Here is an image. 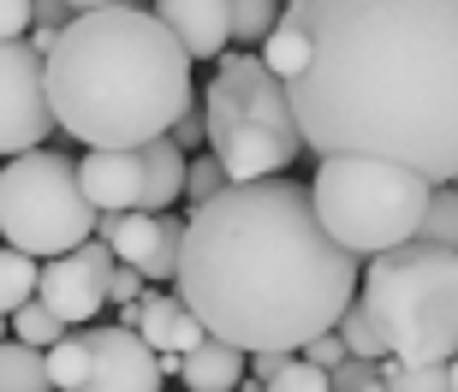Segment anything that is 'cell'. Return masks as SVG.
I'll list each match as a JSON object with an SVG mask.
<instances>
[{
    "label": "cell",
    "mask_w": 458,
    "mask_h": 392,
    "mask_svg": "<svg viewBox=\"0 0 458 392\" xmlns=\"http://www.w3.org/2000/svg\"><path fill=\"white\" fill-rule=\"evenodd\" d=\"M310 60L292 107L316 154L458 179V0H298Z\"/></svg>",
    "instance_id": "1"
},
{
    "label": "cell",
    "mask_w": 458,
    "mask_h": 392,
    "mask_svg": "<svg viewBox=\"0 0 458 392\" xmlns=\"http://www.w3.org/2000/svg\"><path fill=\"white\" fill-rule=\"evenodd\" d=\"M363 286L352 256L316 214L298 179H233L215 203L191 208L173 291L191 315L238 351H304L345 315Z\"/></svg>",
    "instance_id": "2"
},
{
    "label": "cell",
    "mask_w": 458,
    "mask_h": 392,
    "mask_svg": "<svg viewBox=\"0 0 458 392\" xmlns=\"http://www.w3.org/2000/svg\"><path fill=\"white\" fill-rule=\"evenodd\" d=\"M185 42L143 6L78 13L48 48V102L84 149H143L173 131L191 96Z\"/></svg>",
    "instance_id": "3"
},
{
    "label": "cell",
    "mask_w": 458,
    "mask_h": 392,
    "mask_svg": "<svg viewBox=\"0 0 458 392\" xmlns=\"http://www.w3.org/2000/svg\"><path fill=\"white\" fill-rule=\"evenodd\" d=\"M357 297L387 333L399 363H453L458 357V250L446 244H393L363 262Z\"/></svg>",
    "instance_id": "4"
},
{
    "label": "cell",
    "mask_w": 458,
    "mask_h": 392,
    "mask_svg": "<svg viewBox=\"0 0 458 392\" xmlns=\"http://www.w3.org/2000/svg\"><path fill=\"white\" fill-rule=\"evenodd\" d=\"M203 113H208V149L221 154V167L233 179H274L304 154L292 84L262 60V48H238L215 60Z\"/></svg>",
    "instance_id": "5"
},
{
    "label": "cell",
    "mask_w": 458,
    "mask_h": 392,
    "mask_svg": "<svg viewBox=\"0 0 458 392\" xmlns=\"http://www.w3.org/2000/svg\"><path fill=\"white\" fill-rule=\"evenodd\" d=\"M310 196H316V214H322L327 232L352 256L369 262L393 244L417 238L435 185L423 172L375 161V154H322V167L310 179Z\"/></svg>",
    "instance_id": "6"
},
{
    "label": "cell",
    "mask_w": 458,
    "mask_h": 392,
    "mask_svg": "<svg viewBox=\"0 0 458 392\" xmlns=\"http://www.w3.org/2000/svg\"><path fill=\"white\" fill-rule=\"evenodd\" d=\"M102 208L89 203L78 161L54 149H24L0 167V238L18 244L24 256L48 262L96 238Z\"/></svg>",
    "instance_id": "7"
},
{
    "label": "cell",
    "mask_w": 458,
    "mask_h": 392,
    "mask_svg": "<svg viewBox=\"0 0 458 392\" xmlns=\"http://www.w3.org/2000/svg\"><path fill=\"white\" fill-rule=\"evenodd\" d=\"M54 392H161L167 363L137 327L84 321L48 351Z\"/></svg>",
    "instance_id": "8"
},
{
    "label": "cell",
    "mask_w": 458,
    "mask_h": 392,
    "mask_svg": "<svg viewBox=\"0 0 458 392\" xmlns=\"http://www.w3.org/2000/svg\"><path fill=\"white\" fill-rule=\"evenodd\" d=\"M60 131L48 102V54L30 36H0V161L42 149Z\"/></svg>",
    "instance_id": "9"
},
{
    "label": "cell",
    "mask_w": 458,
    "mask_h": 392,
    "mask_svg": "<svg viewBox=\"0 0 458 392\" xmlns=\"http://www.w3.org/2000/svg\"><path fill=\"white\" fill-rule=\"evenodd\" d=\"M185 226L179 214H149V208H119L96 221V238L114 244L119 262H131L149 286H173L179 279V256H185Z\"/></svg>",
    "instance_id": "10"
},
{
    "label": "cell",
    "mask_w": 458,
    "mask_h": 392,
    "mask_svg": "<svg viewBox=\"0 0 458 392\" xmlns=\"http://www.w3.org/2000/svg\"><path fill=\"white\" fill-rule=\"evenodd\" d=\"M36 297H42L66 327L102 321V309H107V268H96L84 250L48 256V262H42V279H36Z\"/></svg>",
    "instance_id": "11"
},
{
    "label": "cell",
    "mask_w": 458,
    "mask_h": 392,
    "mask_svg": "<svg viewBox=\"0 0 458 392\" xmlns=\"http://www.w3.org/2000/svg\"><path fill=\"white\" fill-rule=\"evenodd\" d=\"M155 18L185 42L191 60H221L233 48V0H155Z\"/></svg>",
    "instance_id": "12"
},
{
    "label": "cell",
    "mask_w": 458,
    "mask_h": 392,
    "mask_svg": "<svg viewBox=\"0 0 458 392\" xmlns=\"http://www.w3.org/2000/svg\"><path fill=\"white\" fill-rule=\"evenodd\" d=\"M78 179L102 214L143 208V149H89L78 161Z\"/></svg>",
    "instance_id": "13"
},
{
    "label": "cell",
    "mask_w": 458,
    "mask_h": 392,
    "mask_svg": "<svg viewBox=\"0 0 458 392\" xmlns=\"http://www.w3.org/2000/svg\"><path fill=\"white\" fill-rule=\"evenodd\" d=\"M137 333H143L155 351H179V357H185L191 345L208 339V327L191 315V304L179 291H143V321H137Z\"/></svg>",
    "instance_id": "14"
},
{
    "label": "cell",
    "mask_w": 458,
    "mask_h": 392,
    "mask_svg": "<svg viewBox=\"0 0 458 392\" xmlns=\"http://www.w3.org/2000/svg\"><path fill=\"white\" fill-rule=\"evenodd\" d=\"M244 375H250V351H238V345L215 339V333L179 357V380H185L191 392H238Z\"/></svg>",
    "instance_id": "15"
},
{
    "label": "cell",
    "mask_w": 458,
    "mask_h": 392,
    "mask_svg": "<svg viewBox=\"0 0 458 392\" xmlns=\"http://www.w3.org/2000/svg\"><path fill=\"white\" fill-rule=\"evenodd\" d=\"M185 179H191V154L173 143V131L143 143V208L167 214L173 203H185Z\"/></svg>",
    "instance_id": "16"
},
{
    "label": "cell",
    "mask_w": 458,
    "mask_h": 392,
    "mask_svg": "<svg viewBox=\"0 0 458 392\" xmlns=\"http://www.w3.org/2000/svg\"><path fill=\"white\" fill-rule=\"evenodd\" d=\"M0 392H54L48 351L24 339H0Z\"/></svg>",
    "instance_id": "17"
},
{
    "label": "cell",
    "mask_w": 458,
    "mask_h": 392,
    "mask_svg": "<svg viewBox=\"0 0 458 392\" xmlns=\"http://www.w3.org/2000/svg\"><path fill=\"white\" fill-rule=\"evenodd\" d=\"M262 60H268V66L280 71L286 84L298 78V71H304V60H310V36H304V24H298V13H292V6H286V18L274 24V36L262 42Z\"/></svg>",
    "instance_id": "18"
},
{
    "label": "cell",
    "mask_w": 458,
    "mask_h": 392,
    "mask_svg": "<svg viewBox=\"0 0 458 392\" xmlns=\"http://www.w3.org/2000/svg\"><path fill=\"white\" fill-rule=\"evenodd\" d=\"M334 327H340V339L352 345V357H369V363H387L393 357V351H387V333H381V321L369 315V304H363V297H352V304H345V315Z\"/></svg>",
    "instance_id": "19"
},
{
    "label": "cell",
    "mask_w": 458,
    "mask_h": 392,
    "mask_svg": "<svg viewBox=\"0 0 458 392\" xmlns=\"http://www.w3.org/2000/svg\"><path fill=\"white\" fill-rule=\"evenodd\" d=\"M36 279H42V262L24 256L18 244H0V309H6V315L36 297Z\"/></svg>",
    "instance_id": "20"
},
{
    "label": "cell",
    "mask_w": 458,
    "mask_h": 392,
    "mask_svg": "<svg viewBox=\"0 0 458 392\" xmlns=\"http://www.w3.org/2000/svg\"><path fill=\"white\" fill-rule=\"evenodd\" d=\"M280 18H286V0H233V42L238 48H262Z\"/></svg>",
    "instance_id": "21"
},
{
    "label": "cell",
    "mask_w": 458,
    "mask_h": 392,
    "mask_svg": "<svg viewBox=\"0 0 458 392\" xmlns=\"http://www.w3.org/2000/svg\"><path fill=\"white\" fill-rule=\"evenodd\" d=\"M66 333H72V327L60 321V315H54L42 297H30V304H18V309H13V339H24V345H42V351H54V345L66 339Z\"/></svg>",
    "instance_id": "22"
},
{
    "label": "cell",
    "mask_w": 458,
    "mask_h": 392,
    "mask_svg": "<svg viewBox=\"0 0 458 392\" xmlns=\"http://www.w3.org/2000/svg\"><path fill=\"white\" fill-rule=\"evenodd\" d=\"M381 375H387V392H453L446 363H399V357H387Z\"/></svg>",
    "instance_id": "23"
},
{
    "label": "cell",
    "mask_w": 458,
    "mask_h": 392,
    "mask_svg": "<svg viewBox=\"0 0 458 392\" xmlns=\"http://www.w3.org/2000/svg\"><path fill=\"white\" fill-rule=\"evenodd\" d=\"M417 238L458 250V185H435V196H428V214H423V226H417Z\"/></svg>",
    "instance_id": "24"
},
{
    "label": "cell",
    "mask_w": 458,
    "mask_h": 392,
    "mask_svg": "<svg viewBox=\"0 0 458 392\" xmlns=\"http://www.w3.org/2000/svg\"><path fill=\"white\" fill-rule=\"evenodd\" d=\"M233 185V172L221 167V154L215 149H203V154H191V179H185V203L191 208H203V203H215L221 190Z\"/></svg>",
    "instance_id": "25"
},
{
    "label": "cell",
    "mask_w": 458,
    "mask_h": 392,
    "mask_svg": "<svg viewBox=\"0 0 458 392\" xmlns=\"http://www.w3.org/2000/svg\"><path fill=\"white\" fill-rule=\"evenodd\" d=\"M262 392H334V380H327V369H316L304 351H292L286 369L274 380H262Z\"/></svg>",
    "instance_id": "26"
},
{
    "label": "cell",
    "mask_w": 458,
    "mask_h": 392,
    "mask_svg": "<svg viewBox=\"0 0 458 392\" xmlns=\"http://www.w3.org/2000/svg\"><path fill=\"white\" fill-rule=\"evenodd\" d=\"M334 392H387V375H381V363L369 357H345L340 369H327Z\"/></svg>",
    "instance_id": "27"
},
{
    "label": "cell",
    "mask_w": 458,
    "mask_h": 392,
    "mask_svg": "<svg viewBox=\"0 0 458 392\" xmlns=\"http://www.w3.org/2000/svg\"><path fill=\"white\" fill-rule=\"evenodd\" d=\"M173 143H179L185 154H203V149H208V113H203L197 102L179 113V125H173Z\"/></svg>",
    "instance_id": "28"
},
{
    "label": "cell",
    "mask_w": 458,
    "mask_h": 392,
    "mask_svg": "<svg viewBox=\"0 0 458 392\" xmlns=\"http://www.w3.org/2000/svg\"><path fill=\"white\" fill-rule=\"evenodd\" d=\"M304 357L316 363V369H340V363L352 357V345L340 339V327H327V333H316V339L304 345Z\"/></svg>",
    "instance_id": "29"
},
{
    "label": "cell",
    "mask_w": 458,
    "mask_h": 392,
    "mask_svg": "<svg viewBox=\"0 0 458 392\" xmlns=\"http://www.w3.org/2000/svg\"><path fill=\"white\" fill-rule=\"evenodd\" d=\"M36 0H0V36H30Z\"/></svg>",
    "instance_id": "30"
},
{
    "label": "cell",
    "mask_w": 458,
    "mask_h": 392,
    "mask_svg": "<svg viewBox=\"0 0 458 392\" xmlns=\"http://www.w3.org/2000/svg\"><path fill=\"white\" fill-rule=\"evenodd\" d=\"M72 18H78V13H72L66 0H36V24H42V30H66ZM36 24H30V30H36Z\"/></svg>",
    "instance_id": "31"
},
{
    "label": "cell",
    "mask_w": 458,
    "mask_h": 392,
    "mask_svg": "<svg viewBox=\"0 0 458 392\" xmlns=\"http://www.w3.org/2000/svg\"><path fill=\"white\" fill-rule=\"evenodd\" d=\"M286 363H292V351H250V375L256 380H274Z\"/></svg>",
    "instance_id": "32"
},
{
    "label": "cell",
    "mask_w": 458,
    "mask_h": 392,
    "mask_svg": "<svg viewBox=\"0 0 458 392\" xmlns=\"http://www.w3.org/2000/svg\"><path fill=\"white\" fill-rule=\"evenodd\" d=\"M72 13H102V6H137V0H66Z\"/></svg>",
    "instance_id": "33"
},
{
    "label": "cell",
    "mask_w": 458,
    "mask_h": 392,
    "mask_svg": "<svg viewBox=\"0 0 458 392\" xmlns=\"http://www.w3.org/2000/svg\"><path fill=\"white\" fill-rule=\"evenodd\" d=\"M6 327H13V315H6V309H0V339H13V333H6Z\"/></svg>",
    "instance_id": "34"
},
{
    "label": "cell",
    "mask_w": 458,
    "mask_h": 392,
    "mask_svg": "<svg viewBox=\"0 0 458 392\" xmlns=\"http://www.w3.org/2000/svg\"><path fill=\"white\" fill-rule=\"evenodd\" d=\"M446 375H453V392H458V357H453V363H446Z\"/></svg>",
    "instance_id": "35"
},
{
    "label": "cell",
    "mask_w": 458,
    "mask_h": 392,
    "mask_svg": "<svg viewBox=\"0 0 458 392\" xmlns=\"http://www.w3.org/2000/svg\"><path fill=\"white\" fill-rule=\"evenodd\" d=\"M286 6H298V0H286Z\"/></svg>",
    "instance_id": "36"
},
{
    "label": "cell",
    "mask_w": 458,
    "mask_h": 392,
    "mask_svg": "<svg viewBox=\"0 0 458 392\" xmlns=\"http://www.w3.org/2000/svg\"><path fill=\"white\" fill-rule=\"evenodd\" d=\"M0 244H6V238H0Z\"/></svg>",
    "instance_id": "37"
},
{
    "label": "cell",
    "mask_w": 458,
    "mask_h": 392,
    "mask_svg": "<svg viewBox=\"0 0 458 392\" xmlns=\"http://www.w3.org/2000/svg\"><path fill=\"white\" fill-rule=\"evenodd\" d=\"M453 185H458V179H453Z\"/></svg>",
    "instance_id": "38"
},
{
    "label": "cell",
    "mask_w": 458,
    "mask_h": 392,
    "mask_svg": "<svg viewBox=\"0 0 458 392\" xmlns=\"http://www.w3.org/2000/svg\"><path fill=\"white\" fill-rule=\"evenodd\" d=\"M185 392H191V387H185Z\"/></svg>",
    "instance_id": "39"
}]
</instances>
